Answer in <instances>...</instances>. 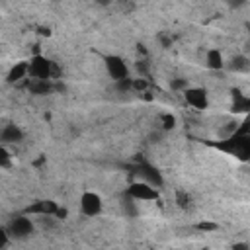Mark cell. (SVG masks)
Returning <instances> with one entry per match:
<instances>
[{"label": "cell", "mask_w": 250, "mask_h": 250, "mask_svg": "<svg viewBox=\"0 0 250 250\" xmlns=\"http://www.w3.org/2000/svg\"><path fill=\"white\" fill-rule=\"evenodd\" d=\"M178 203H180V207L188 209V207H189V203H191V199H189L186 193H178Z\"/></svg>", "instance_id": "ffe728a7"}, {"label": "cell", "mask_w": 250, "mask_h": 250, "mask_svg": "<svg viewBox=\"0 0 250 250\" xmlns=\"http://www.w3.org/2000/svg\"><path fill=\"white\" fill-rule=\"evenodd\" d=\"M0 141H2V145H18V143H21L23 141V131L16 125V123H8V125H4L2 127V131H0Z\"/></svg>", "instance_id": "30bf717a"}, {"label": "cell", "mask_w": 250, "mask_h": 250, "mask_svg": "<svg viewBox=\"0 0 250 250\" xmlns=\"http://www.w3.org/2000/svg\"><path fill=\"white\" fill-rule=\"evenodd\" d=\"M59 211H61V207L53 201V199H41V201H35V203H31L29 207H25V211L23 213H31V215H55V217H59Z\"/></svg>", "instance_id": "9c48e42d"}, {"label": "cell", "mask_w": 250, "mask_h": 250, "mask_svg": "<svg viewBox=\"0 0 250 250\" xmlns=\"http://www.w3.org/2000/svg\"><path fill=\"white\" fill-rule=\"evenodd\" d=\"M4 227H6V230L10 232V236L16 238V240H25V238H29V236L33 234V230H35V225H33V221L27 217V213H23V215H14Z\"/></svg>", "instance_id": "3957f363"}, {"label": "cell", "mask_w": 250, "mask_h": 250, "mask_svg": "<svg viewBox=\"0 0 250 250\" xmlns=\"http://www.w3.org/2000/svg\"><path fill=\"white\" fill-rule=\"evenodd\" d=\"M232 113H250V96L242 94L240 90H232V105H230Z\"/></svg>", "instance_id": "7c38bea8"}, {"label": "cell", "mask_w": 250, "mask_h": 250, "mask_svg": "<svg viewBox=\"0 0 250 250\" xmlns=\"http://www.w3.org/2000/svg\"><path fill=\"white\" fill-rule=\"evenodd\" d=\"M127 193L137 201H156L158 199V188L145 182V180L131 182L127 188Z\"/></svg>", "instance_id": "277c9868"}, {"label": "cell", "mask_w": 250, "mask_h": 250, "mask_svg": "<svg viewBox=\"0 0 250 250\" xmlns=\"http://www.w3.org/2000/svg\"><path fill=\"white\" fill-rule=\"evenodd\" d=\"M27 88H29L31 94H39V96L53 92V84H51V80H39V78H31V82H29Z\"/></svg>", "instance_id": "9a60e30c"}, {"label": "cell", "mask_w": 250, "mask_h": 250, "mask_svg": "<svg viewBox=\"0 0 250 250\" xmlns=\"http://www.w3.org/2000/svg\"><path fill=\"white\" fill-rule=\"evenodd\" d=\"M227 4H229L230 8H234V10H238V8L246 6V0H227Z\"/></svg>", "instance_id": "44dd1931"}, {"label": "cell", "mask_w": 250, "mask_h": 250, "mask_svg": "<svg viewBox=\"0 0 250 250\" xmlns=\"http://www.w3.org/2000/svg\"><path fill=\"white\" fill-rule=\"evenodd\" d=\"M160 127H162L164 131L174 129V127H176V117H174L172 113H162V115H160Z\"/></svg>", "instance_id": "e0dca14e"}, {"label": "cell", "mask_w": 250, "mask_h": 250, "mask_svg": "<svg viewBox=\"0 0 250 250\" xmlns=\"http://www.w3.org/2000/svg\"><path fill=\"white\" fill-rule=\"evenodd\" d=\"M0 166L2 168H8L10 166V152H8L6 145H2V148H0Z\"/></svg>", "instance_id": "d6986e66"}, {"label": "cell", "mask_w": 250, "mask_h": 250, "mask_svg": "<svg viewBox=\"0 0 250 250\" xmlns=\"http://www.w3.org/2000/svg\"><path fill=\"white\" fill-rule=\"evenodd\" d=\"M94 2H96L98 6H102V8H105V6H109L113 0H94Z\"/></svg>", "instance_id": "603a6c76"}, {"label": "cell", "mask_w": 250, "mask_h": 250, "mask_svg": "<svg viewBox=\"0 0 250 250\" xmlns=\"http://www.w3.org/2000/svg\"><path fill=\"white\" fill-rule=\"evenodd\" d=\"M137 199H133L129 193H125V197H123V201H121V209H123V213L127 215V217H135L139 211H137Z\"/></svg>", "instance_id": "2e32d148"}, {"label": "cell", "mask_w": 250, "mask_h": 250, "mask_svg": "<svg viewBox=\"0 0 250 250\" xmlns=\"http://www.w3.org/2000/svg\"><path fill=\"white\" fill-rule=\"evenodd\" d=\"M227 68L230 72H248L250 70V59L246 55H234L227 61Z\"/></svg>", "instance_id": "5bb4252c"}, {"label": "cell", "mask_w": 250, "mask_h": 250, "mask_svg": "<svg viewBox=\"0 0 250 250\" xmlns=\"http://www.w3.org/2000/svg\"><path fill=\"white\" fill-rule=\"evenodd\" d=\"M205 64H207V68H211V70H223V68L227 66V62H225V59H223V53H221L219 49H215V47L205 53Z\"/></svg>", "instance_id": "4fadbf2b"}, {"label": "cell", "mask_w": 250, "mask_h": 250, "mask_svg": "<svg viewBox=\"0 0 250 250\" xmlns=\"http://www.w3.org/2000/svg\"><path fill=\"white\" fill-rule=\"evenodd\" d=\"M102 209H104V203L96 191H84L80 195V211L86 217H98L102 213Z\"/></svg>", "instance_id": "52a82bcc"}, {"label": "cell", "mask_w": 250, "mask_h": 250, "mask_svg": "<svg viewBox=\"0 0 250 250\" xmlns=\"http://www.w3.org/2000/svg\"><path fill=\"white\" fill-rule=\"evenodd\" d=\"M104 64H105V70H107V74H109V78H111L113 82L131 78L127 62H125V59H121L119 55H105V57H104Z\"/></svg>", "instance_id": "5b68a950"}, {"label": "cell", "mask_w": 250, "mask_h": 250, "mask_svg": "<svg viewBox=\"0 0 250 250\" xmlns=\"http://www.w3.org/2000/svg\"><path fill=\"white\" fill-rule=\"evenodd\" d=\"M133 172L139 176V180H145V182H148V184H152V186H156V188H162L164 186V178H162V174L158 172V168L156 166H152L150 162H137L135 166H133Z\"/></svg>", "instance_id": "8992f818"}, {"label": "cell", "mask_w": 250, "mask_h": 250, "mask_svg": "<svg viewBox=\"0 0 250 250\" xmlns=\"http://www.w3.org/2000/svg\"><path fill=\"white\" fill-rule=\"evenodd\" d=\"M27 76H29V61H20L10 68V72L6 76V82L8 84H16V82H20V80H23Z\"/></svg>", "instance_id": "8fae6325"}, {"label": "cell", "mask_w": 250, "mask_h": 250, "mask_svg": "<svg viewBox=\"0 0 250 250\" xmlns=\"http://www.w3.org/2000/svg\"><path fill=\"white\" fill-rule=\"evenodd\" d=\"M53 2H59V0H53Z\"/></svg>", "instance_id": "d4e9b609"}, {"label": "cell", "mask_w": 250, "mask_h": 250, "mask_svg": "<svg viewBox=\"0 0 250 250\" xmlns=\"http://www.w3.org/2000/svg\"><path fill=\"white\" fill-rule=\"evenodd\" d=\"M197 229H199V230H213V229H215V225H209V223H201V225H197Z\"/></svg>", "instance_id": "7402d4cb"}, {"label": "cell", "mask_w": 250, "mask_h": 250, "mask_svg": "<svg viewBox=\"0 0 250 250\" xmlns=\"http://www.w3.org/2000/svg\"><path fill=\"white\" fill-rule=\"evenodd\" d=\"M184 98H186L188 105H191L193 109H207V105H209L207 90L199 88V86H188L184 90Z\"/></svg>", "instance_id": "ba28073f"}, {"label": "cell", "mask_w": 250, "mask_h": 250, "mask_svg": "<svg viewBox=\"0 0 250 250\" xmlns=\"http://www.w3.org/2000/svg\"><path fill=\"white\" fill-rule=\"evenodd\" d=\"M59 68L53 61H49L43 55H33L29 59V78H39V80H53L57 78Z\"/></svg>", "instance_id": "7a4b0ae2"}, {"label": "cell", "mask_w": 250, "mask_h": 250, "mask_svg": "<svg viewBox=\"0 0 250 250\" xmlns=\"http://www.w3.org/2000/svg\"><path fill=\"white\" fill-rule=\"evenodd\" d=\"M211 146H215L217 150H223L238 160H250V133H230L225 139H221L219 143H211Z\"/></svg>", "instance_id": "6da1fadb"}, {"label": "cell", "mask_w": 250, "mask_h": 250, "mask_svg": "<svg viewBox=\"0 0 250 250\" xmlns=\"http://www.w3.org/2000/svg\"><path fill=\"white\" fill-rule=\"evenodd\" d=\"M232 248H234V250H238V248H242V250H244V248H248V244H246V242H234V244H232Z\"/></svg>", "instance_id": "cb8c5ba5"}, {"label": "cell", "mask_w": 250, "mask_h": 250, "mask_svg": "<svg viewBox=\"0 0 250 250\" xmlns=\"http://www.w3.org/2000/svg\"><path fill=\"white\" fill-rule=\"evenodd\" d=\"M170 88L176 90V92H184L188 88V80L186 78H172L170 80Z\"/></svg>", "instance_id": "ac0fdd59"}]
</instances>
